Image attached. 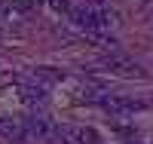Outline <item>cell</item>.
<instances>
[{
    "label": "cell",
    "mask_w": 153,
    "mask_h": 144,
    "mask_svg": "<svg viewBox=\"0 0 153 144\" xmlns=\"http://www.w3.org/2000/svg\"><path fill=\"white\" fill-rule=\"evenodd\" d=\"M19 98L22 101H28V104H37V101H43L46 98V86L43 83H37V77L31 83H22L19 86Z\"/></svg>",
    "instance_id": "cell-4"
},
{
    "label": "cell",
    "mask_w": 153,
    "mask_h": 144,
    "mask_svg": "<svg viewBox=\"0 0 153 144\" xmlns=\"http://www.w3.org/2000/svg\"><path fill=\"white\" fill-rule=\"evenodd\" d=\"M25 132H28V138H37V141H52L58 126L49 120L46 113H31L28 120H25Z\"/></svg>",
    "instance_id": "cell-1"
},
{
    "label": "cell",
    "mask_w": 153,
    "mask_h": 144,
    "mask_svg": "<svg viewBox=\"0 0 153 144\" xmlns=\"http://www.w3.org/2000/svg\"><path fill=\"white\" fill-rule=\"evenodd\" d=\"M74 135H76V144H101V135L89 126H74Z\"/></svg>",
    "instance_id": "cell-5"
},
{
    "label": "cell",
    "mask_w": 153,
    "mask_h": 144,
    "mask_svg": "<svg viewBox=\"0 0 153 144\" xmlns=\"http://www.w3.org/2000/svg\"><path fill=\"white\" fill-rule=\"evenodd\" d=\"M55 144H76V135H74V126H61L58 132H55V138H52Z\"/></svg>",
    "instance_id": "cell-6"
},
{
    "label": "cell",
    "mask_w": 153,
    "mask_h": 144,
    "mask_svg": "<svg viewBox=\"0 0 153 144\" xmlns=\"http://www.w3.org/2000/svg\"><path fill=\"white\" fill-rule=\"evenodd\" d=\"M49 3H52L55 12H71V3H68V0H49Z\"/></svg>",
    "instance_id": "cell-7"
},
{
    "label": "cell",
    "mask_w": 153,
    "mask_h": 144,
    "mask_svg": "<svg viewBox=\"0 0 153 144\" xmlns=\"http://www.w3.org/2000/svg\"><path fill=\"white\" fill-rule=\"evenodd\" d=\"M0 138H6L12 144H19L28 138V132H25V120H19V116H0Z\"/></svg>",
    "instance_id": "cell-2"
},
{
    "label": "cell",
    "mask_w": 153,
    "mask_h": 144,
    "mask_svg": "<svg viewBox=\"0 0 153 144\" xmlns=\"http://www.w3.org/2000/svg\"><path fill=\"white\" fill-rule=\"evenodd\" d=\"M9 9H12V3H9V0H0V19H3V16H9Z\"/></svg>",
    "instance_id": "cell-8"
},
{
    "label": "cell",
    "mask_w": 153,
    "mask_h": 144,
    "mask_svg": "<svg viewBox=\"0 0 153 144\" xmlns=\"http://www.w3.org/2000/svg\"><path fill=\"white\" fill-rule=\"evenodd\" d=\"M104 68L110 74H120V77H144V71L138 68L135 61H129V58H107Z\"/></svg>",
    "instance_id": "cell-3"
}]
</instances>
